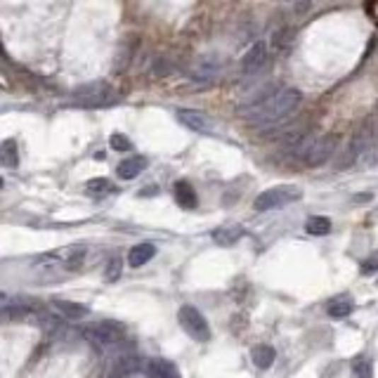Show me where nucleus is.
<instances>
[{
    "label": "nucleus",
    "mask_w": 378,
    "mask_h": 378,
    "mask_svg": "<svg viewBox=\"0 0 378 378\" xmlns=\"http://www.w3.org/2000/svg\"><path fill=\"white\" fill-rule=\"evenodd\" d=\"M300 100H303V95L296 88H279L253 107L239 109V114L253 125H275L284 121L286 116H291L300 107Z\"/></svg>",
    "instance_id": "obj_1"
},
{
    "label": "nucleus",
    "mask_w": 378,
    "mask_h": 378,
    "mask_svg": "<svg viewBox=\"0 0 378 378\" xmlns=\"http://www.w3.org/2000/svg\"><path fill=\"white\" fill-rule=\"evenodd\" d=\"M86 260V246L76 244V246H64L50 253H43L38 260H33L31 272L40 279H55L67 272H76Z\"/></svg>",
    "instance_id": "obj_2"
},
{
    "label": "nucleus",
    "mask_w": 378,
    "mask_h": 378,
    "mask_svg": "<svg viewBox=\"0 0 378 378\" xmlns=\"http://www.w3.org/2000/svg\"><path fill=\"white\" fill-rule=\"evenodd\" d=\"M331 154H333V139L331 137L305 135L293 144V156H296L298 161H303L305 166L326 164Z\"/></svg>",
    "instance_id": "obj_3"
},
{
    "label": "nucleus",
    "mask_w": 378,
    "mask_h": 378,
    "mask_svg": "<svg viewBox=\"0 0 378 378\" xmlns=\"http://www.w3.org/2000/svg\"><path fill=\"white\" fill-rule=\"evenodd\" d=\"M303 199V189L296 185H279L272 189H265L263 194H258L253 201V208L258 213L265 211H277V208H284L289 204H296V201Z\"/></svg>",
    "instance_id": "obj_4"
},
{
    "label": "nucleus",
    "mask_w": 378,
    "mask_h": 378,
    "mask_svg": "<svg viewBox=\"0 0 378 378\" xmlns=\"http://www.w3.org/2000/svg\"><path fill=\"white\" fill-rule=\"evenodd\" d=\"M178 321L189 338H194L197 343L211 340V326H208L206 317L194 305H182L178 310Z\"/></svg>",
    "instance_id": "obj_5"
},
{
    "label": "nucleus",
    "mask_w": 378,
    "mask_h": 378,
    "mask_svg": "<svg viewBox=\"0 0 378 378\" xmlns=\"http://www.w3.org/2000/svg\"><path fill=\"white\" fill-rule=\"evenodd\" d=\"M74 97H76V102L83 104V107H107V104L116 100V93L109 83L95 81V83H88V86L76 88Z\"/></svg>",
    "instance_id": "obj_6"
},
{
    "label": "nucleus",
    "mask_w": 378,
    "mask_h": 378,
    "mask_svg": "<svg viewBox=\"0 0 378 378\" xmlns=\"http://www.w3.org/2000/svg\"><path fill=\"white\" fill-rule=\"evenodd\" d=\"M125 336V326L121 321H111V319H104V321H97V324L88 331V338L95 343V345H116V343H121Z\"/></svg>",
    "instance_id": "obj_7"
},
{
    "label": "nucleus",
    "mask_w": 378,
    "mask_h": 378,
    "mask_svg": "<svg viewBox=\"0 0 378 378\" xmlns=\"http://www.w3.org/2000/svg\"><path fill=\"white\" fill-rule=\"evenodd\" d=\"M175 118L185 128H189L192 132H199V135H211L213 132V121L199 109H175Z\"/></svg>",
    "instance_id": "obj_8"
},
{
    "label": "nucleus",
    "mask_w": 378,
    "mask_h": 378,
    "mask_svg": "<svg viewBox=\"0 0 378 378\" xmlns=\"http://www.w3.org/2000/svg\"><path fill=\"white\" fill-rule=\"evenodd\" d=\"M265 59H268V43H265V40H256V43L246 50V55L241 57L244 74L260 71L263 64H265Z\"/></svg>",
    "instance_id": "obj_9"
},
{
    "label": "nucleus",
    "mask_w": 378,
    "mask_h": 378,
    "mask_svg": "<svg viewBox=\"0 0 378 378\" xmlns=\"http://www.w3.org/2000/svg\"><path fill=\"white\" fill-rule=\"evenodd\" d=\"M52 310L57 312V317L67 319V321H79L83 317H88L90 310L83 303H74V300H64V298H55L50 300Z\"/></svg>",
    "instance_id": "obj_10"
},
{
    "label": "nucleus",
    "mask_w": 378,
    "mask_h": 378,
    "mask_svg": "<svg viewBox=\"0 0 378 378\" xmlns=\"http://www.w3.org/2000/svg\"><path fill=\"white\" fill-rule=\"evenodd\" d=\"M147 164H149L147 156H142V154H132V156L123 159L121 164H118L116 173H118V178H121V180H135L147 171Z\"/></svg>",
    "instance_id": "obj_11"
},
{
    "label": "nucleus",
    "mask_w": 378,
    "mask_h": 378,
    "mask_svg": "<svg viewBox=\"0 0 378 378\" xmlns=\"http://www.w3.org/2000/svg\"><path fill=\"white\" fill-rule=\"evenodd\" d=\"M137 369V360L132 353H118V357L111 364V371H109V378H123L128 376L130 371Z\"/></svg>",
    "instance_id": "obj_12"
},
{
    "label": "nucleus",
    "mask_w": 378,
    "mask_h": 378,
    "mask_svg": "<svg viewBox=\"0 0 378 378\" xmlns=\"http://www.w3.org/2000/svg\"><path fill=\"white\" fill-rule=\"evenodd\" d=\"M154 256H156V246H154V244H137V246L130 248L128 265L130 268H142V265L149 263Z\"/></svg>",
    "instance_id": "obj_13"
},
{
    "label": "nucleus",
    "mask_w": 378,
    "mask_h": 378,
    "mask_svg": "<svg viewBox=\"0 0 378 378\" xmlns=\"http://www.w3.org/2000/svg\"><path fill=\"white\" fill-rule=\"evenodd\" d=\"M251 360H253L258 369H270L277 360V350L268 345V343H260V345H256L251 350Z\"/></svg>",
    "instance_id": "obj_14"
},
{
    "label": "nucleus",
    "mask_w": 378,
    "mask_h": 378,
    "mask_svg": "<svg viewBox=\"0 0 378 378\" xmlns=\"http://www.w3.org/2000/svg\"><path fill=\"white\" fill-rule=\"evenodd\" d=\"M173 194H175V201H178L182 208H194V206H197V192H194V187L189 185V182L178 180V182H175Z\"/></svg>",
    "instance_id": "obj_15"
},
{
    "label": "nucleus",
    "mask_w": 378,
    "mask_h": 378,
    "mask_svg": "<svg viewBox=\"0 0 378 378\" xmlns=\"http://www.w3.org/2000/svg\"><path fill=\"white\" fill-rule=\"evenodd\" d=\"M244 229L239 225H229V227H218L213 232V241L218 246H234L236 241H241Z\"/></svg>",
    "instance_id": "obj_16"
},
{
    "label": "nucleus",
    "mask_w": 378,
    "mask_h": 378,
    "mask_svg": "<svg viewBox=\"0 0 378 378\" xmlns=\"http://www.w3.org/2000/svg\"><path fill=\"white\" fill-rule=\"evenodd\" d=\"M0 164L5 168H10V171L19 166V149H17L15 139H5V142L0 144Z\"/></svg>",
    "instance_id": "obj_17"
},
{
    "label": "nucleus",
    "mask_w": 378,
    "mask_h": 378,
    "mask_svg": "<svg viewBox=\"0 0 378 378\" xmlns=\"http://www.w3.org/2000/svg\"><path fill=\"white\" fill-rule=\"evenodd\" d=\"M149 378H178V371H175V367L168 360H161V357H156V360L149 362Z\"/></svg>",
    "instance_id": "obj_18"
},
{
    "label": "nucleus",
    "mask_w": 378,
    "mask_h": 378,
    "mask_svg": "<svg viewBox=\"0 0 378 378\" xmlns=\"http://www.w3.org/2000/svg\"><path fill=\"white\" fill-rule=\"evenodd\" d=\"M331 227H333V222L328 218H321V215H312V218H307L305 222L307 234H312V236H324L331 232Z\"/></svg>",
    "instance_id": "obj_19"
},
{
    "label": "nucleus",
    "mask_w": 378,
    "mask_h": 378,
    "mask_svg": "<svg viewBox=\"0 0 378 378\" xmlns=\"http://www.w3.org/2000/svg\"><path fill=\"white\" fill-rule=\"evenodd\" d=\"M355 310V303L350 298H336L331 305H328V317H333V319H345L350 317Z\"/></svg>",
    "instance_id": "obj_20"
},
{
    "label": "nucleus",
    "mask_w": 378,
    "mask_h": 378,
    "mask_svg": "<svg viewBox=\"0 0 378 378\" xmlns=\"http://www.w3.org/2000/svg\"><path fill=\"white\" fill-rule=\"evenodd\" d=\"M353 374L355 378H374V367H371L367 357H357L353 362Z\"/></svg>",
    "instance_id": "obj_21"
},
{
    "label": "nucleus",
    "mask_w": 378,
    "mask_h": 378,
    "mask_svg": "<svg viewBox=\"0 0 378 378\" xmlns=\"http://www.w3.org/2000/svg\"><path fill=\"white\" fill-rule=\"evenodd\" d=\"M109 144H111V149H114V151H121V154L132 151V142L123 135V132H114V135L109 137Z\"/></svg>",
    "instance_id": "obj_22"
},
{
    "label": "nucleus",
    "mask_w": 378,
    "mask_h": 378,
    "mask_svg": "<svg viewBox=\"0 0 378 378\" xmlns=\"http://www.w3.org/2000/svg\"><path fill=\"white\" fill-rule=\"evenodd\" d=\"M121 277V258H111L107 263V272H104V279L107 282H114V279Z\"/></svg>",
    "instance_id": "obj_23"
},
{
    "label": "nucleus",
    "mask_w": 378,
    "mask_h": 378,
    "mask_svg": "<svg viewBox=\"0 0 378 378\" xmlns=\"http://www.w3.org/2000/svg\"><path fill=\"white\" fill-rule=\"evenodd\" d=\"M86 189L90 194H102V192H107V189H111V185H109L107 178H95V180L88 182Z\"/></svg>",
    "instance_id": "obj_24"
},
{
    "label": "nucleus",
    "mask_w": 378,
    "mask_h": 378,
    "mask_svg": "<svg viewBox=\"0 0 378 378\" xmlns=\"http://www.w3.org/2000/svg\"><path fill=\"white\" fill-rule=\"evenodd\" d=\"M374 272H378V251L362 263V275H374Z\"/></svg>",
    "instance_id": "obj_25"
},
{
    "label": "nucleus",
    "mask_w": 378,
    "mask_h": 378,
    "mask_svg": "<svg viewBox=\"0 0 378 378\" xmlns=\"http://www.w3.org/2000/svg\"><path fill=\"white\" fill-rule=\"evenodd\" d=\"M376 286H378V279H376Z\"/></svg>",
    "instance_id": "obj_26"
}]
</instances>
